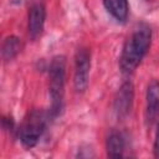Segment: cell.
<instances>
[{"label":"cell","instance_id":"6da1fadb","mask_svg":"<svg viewBox=\"0 0 159 159\" xmlns=\"http://www.w3.org/2000/svg\"><path fill=\"white\" fill-rule=\"evenodd\" d=\"M150 42L152 30L149 25L144 22L138 24L125 41L119 57V67L124 75L132 73L139 66L150 47Z\"/></svg>","mask_w":159,"mask_h":159},{"label":"cell","instance_id":"7a4b0ae2","mask_svg":"<svg viewBox=\"0 0 159 159\" xmlns=\"http://www.w3.org/2000/svg\"><path fill=\"white\" fill-rule=\"evenodd\" d=\"M66 82V58L62 55L55 56L48 67V93L51 98L50 113L53 118L58 117L63 109Z\"/></svg>","mask_w":159,"mask_h":159},{"label":"cell","instance_id":"3957f363","mask_svg":"<svg viewBox=\"0 0 159 159\" xmlns=\"http://www.w3.org/2000/svg\"><path fill=\"white\" fill-rule=\"evenodd\" d=\"M47 124V114L42 109H32L22 122L20 129H19V139L21 144L31 149L34 148L41 135L43 134Z\"/></svg>","mask_w":159,"mask_h":159},{"label":"cell","instance_id":"277c9868","mask_svg":"<svg viewBox=\"0 0 159 159\" xmlns=\"http://www.w3.org/2000/svg\"><path fill=\"white\" fill-rule=\"evenodd\" d=\"M89 68H91V52L86 47H81L77 50L75 56V89L78 93H82L88 87L89 78Z\"/></svg>","mask_w":159,"mask_h":159},{"label":"cell","instance_id":"5b68a950","mask_svg":"<svg viewBox=\"0 0 159 159\" xmlns=\"http://www.w3.org/2000/svg\"><path fill=\"white\" fill-rule=\"evenodd\" d=\"M145 104V122L148 125L159 122V81L153 80L147 89Z\"/></svg>","mask_w":159,"mask_h":159},{"label":"cell","instance_id":"8992f818","mask_svg":"<svg viewBox=\"0 0 159 159\" xmlns=\"http://www.w3.org/2000/svg\"><path fill=\"white\" fill-rule=\"evenodd\" d=\"M46 19V9L41 1H35L29 9V35L32 40H36L43 30Z\"/></svg>","mask_w":159,"mask_h":159},{"label":"cell","instance_id":"52a82bcc","mask_svg":"<svg viewBox=\"0 0 159 159\" xmlns=\"http://www.w3.org/2000/svg\"><path fill=\"white\" fill-rule=\"evenodd\" d=\"M133 84L132 82H124L119 88L117 97L114 99V111L118 117H125L132 109L133 106Z\"/></svg>","mask_w":159,"mask_h":159},{"label":"cell","instance_id":"ba28073f","mask_svg":"<svg viewBox=\"0 0 159 159\" xmlns=\"http://www.w3.org/2000/svg\"><path fill=\"white\" fill-rule=\"evenodd\" d=\"M103 5L117 21L124 22L127 20L129 12L128 0H103Z\"/></svg>","mask_w":159,"mask_h":159},{"label":"cell","instance_id":"9c48e42d","mask_svg":"<svg viewBox=\"0 0 159 159\" xmlns=\"http://www.w3.org/2000/svg\"><path fill=\"white\" fill-rule=\"evenodd\" d=\"M107 155L109 158H122L125 148V140L119 132H111L106 143Z\"/></svg>","mask_w":159,"mask_h":159},{"label":"cell","instance_id":"30bf717a","mask_svg":"<svg viewBox=\"0 0 159 159\" xmlns=\"http://www.w3.org/2000/svg\"><path fill=\"white\" fill-rule=\"evenodd\" d=\"M21 41L16 36H7L5 37L1 47V55L5 61H10L14 57L17 56V53L21 51Z\"/></svg>","mask_w":159,"mask_h":159},{"label":"cell","instance_id":"8fae6325","mask_svg":"<svg viewBox=\"0 0 159 159\" xmlns=\"http://www.w3.org/2000/svg\"><path fill=\"white\" fill-rule=\"evenodd\" d=\"M154 157L159 158V122L157 123V130H155V138H154V145H153Z\"/></svg>","mask_w":159,"mask_h":159}]
</instances>
